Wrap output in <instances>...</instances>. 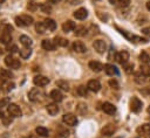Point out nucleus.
Segmentation results:
<instances>
[{
  "label": "nucleus",
  "instance_id": "obj_1",
  "mask_svg": "<svg viewBox=\"0 0 150 138\" xmlns=\"http://www.w3.org/2000/svg\"><path fill=\"white\" fill-rule=\"evenodd\" d=\"M33 18L30 15H27V14H22L20 16H16L15 18V23L20 27H25V26H29L33 23Z\"/></svg>",
  "mask_w": 150,
  "mask_h": 138
},
{
  "label": "nucleus",
  "instance_id": "obj_2",
  "mask_svg": "<svg viewBox=\"0 0 150 138\" xmlns=\"http://www.w3.org/2000/svg\"><path fill=\"white\" fill-rule=\"evenodd\" d=\"M5 64H6L8 68H11V69H18V68H20V65H21L20 60L15 58V57L12 56V55H8V56L5 57Z\"/></svg>",
  "mask_w": 150,
  "mask_h": 138
},
{
  "label": "nucleus",
  "instance_id": "obj_3",
  "mask_svg": "<svg viewBox=\"0 0 150 138\" xmlns=\"http://www.w3.org/2000/svg\"><path fill=\"white\" fill-rule=\"evenodd\" d=\"M42 96H43V92L39 88H33L28 92V98L32 102H39V101H41L42 99Z\"/></svg>",
  "mask_w": 150,
  "mask_h": 138
},
{
  "label": "nucleus",
  "instance_id": "obj_4",
  "mask_svg": "<svg viewBox=\"0 0 150 138\" xmlns=\"http://www.w3.org/2000/svg\"><path fill=\"white\" fill-rule=\"evenodd\" d=\"M93 47L98 54H104L107 51V43H105L104 40H101V39L95 40L94 43H93Z\"/></svg>",
  "mask_w": 150,
  "mask_h": 138
},
{
  "label": "nucleus",
  "instance_id": "obj_5",
  "mask_svg": "<svg viewBox=\"0 0 150 138\" xmlns=\"http://www.w3.org/2000/svg\"><path fill=\"white\" fill-rule=\"evenodd\" d=\"M62 122L66 124V125H69V126H74L77 124V117L74 115V113H66L62 116Z\"/></svg>",
  "mask_w": 150,
  "mask_h": 138
},
{
  "label": "nucleus",
  "instance_id": "obj_6",
  "mask_svg": "<svg viewBox=\"0 0 150 138\" xmlns=\"http://www.w3.org/2000/svg\"><path fill=\"white\" fill-rule=\"evenodd\" d=\"M130 109L134 112H139L142 109V101L138 97H132L130 99Z\"/></svg>",
  "mask_w": 150,
  "mask_h": 138
},
{
  "label": "nucleus",
  "instance_id": "obj_7",
  "mask_svg": "<svg viewBox=\"0 0 150 138\" xmlns=\"http://www.w3.org/2000/svg\"><path fill=\"white\" fill-rule=\"evenodd\" d=\"M7 112L12 116V117H20L21 116V109L14 104V103H11L8 106H7Z\"/></svg>",
  "mask_w": 150,
  "mask_h": 138
},
{
  "label": "nucleus",
  "instance_id": "obj_8",
  "mask_svg": "<svg viewBox=\"0 0 150 138\" xmlns=\"http://www.w3.org/2000/svg\"><path fill=\"white\" fill-rule=\"evenodd\" d=\"M33 82L36 87H45L49 83V78L46 76H42V75H38L33 78Z\"/></svg>",
  "mask_w": 150,
  "mask_h": 138
},
{
  "label": "nucleus",
  "instance_id": "obj_9",
  "mask_svg": "<svg viewBox=\"0 0 150 138\" xmlns=\"http://www.w3.org/2000/svg\"><path fill=\"white\" fill-rule=\"evenodd\" d=\"M115 58H116V61H117L118 63L125 64V63L128 62V60H129V53H128L127 50H122V51H120V53L116 54Z\"/></svg>",
  "mask_w": 150,
  "mask_h": 138
},
{
  "label": "nucleus",
  "instance_id": "obj_10",
  "mask_svg": "<svg viewBox=\"0 0 150 138\" xmlns=\"http://www.w3.org/2000/svg\"><path fill=\"white\" fill-rule=\"evenodd\" d=\"M87 88H88V90H90L93 92H97L101 89V83L97 80H90L87 84Z\"/></svg>",
  "mask_w": 150,
  "mask_h": 138
},
{
  "label": "nucleus",
  "instance_id": "obj_11",
  "mask_svg": "<svg viewBox=\"0 0 150 138\" xmlns=\"http://www.w3.org/2000/svg\"><path fill=\"white\" fill-rule=\"evenodd\" d=\"M87 16H88V11L86 8H83V7L76 9L74 12V18L77 19V20H84Z\"/></svg>",
  "mask_w": 150,
  "mask_h": 138
},
{
  "label": "nucleus",
  "instance_id": "obj_12",
  "mask_svg": "<svg viewBox=\"0 0 150 138\" xmlns=\"http://www.w3.org/2000/svg\"><path fill=\"white\" fill-rule=\"evenodd\" d=\"M71 47H73V50L76 51V53H84V51H87V47H86V44L82 41H74Z\"/></svg>",
  "mask_w": 150,
  "mask_h": 138
},
{
  "label": "nucleus",
  "instance_id": "obj_13",
  "mask_svg": "<svg viewBox=\"0 0 150 138\" xmlns=\"http://www.w3.org/2000/svg\"><path fill=\"white\" fill-rule=\"evenodd\" d=\"M102 110H103L105 113H108V115H114V113L116 112V106H115L114 104L109 103V102H105V103H103V105H102Z\"/></svg>",
  "mask_w": 150,
  "mask_h": 138
},
{
  "label": "nucleus",
  "instance_id": "obj_14",
  "mask_svg": "<svg viewBox=\"0 0 150 138\" xmlns=\"http://www.w3.org/2000/svg\"><path fill=\"white\" fill-rule=\"evenodd\" d=\"M49 97H50L53 101H55V102H61V101L63 99V95H62V92H61L59 89L52 90L50 94H49Z\"/></svg>",
  "mask_w": 150,
  "mask_h": 138
},
{
  "label": "nucleus",
  "instance_id": "obj_15",
  "mask_svg": "<svg viewBox=\"0 0 150 138\" xmlns=\"http://www.w3.org/2000/svg\"><path fill=\"white\" fill-rule=\"evenodd\" d=\"M41 46H42V48H43L45 50H48V51L54 50V49H55V47H56L55 42H54V41H52V40H48V39L43 40Z\"/></svg>",
  "mask_w": 150,
  "mask_h": 138
},
{
  "label": "nucleus",
  "instance_id": "obj_16",
  "mask_svg": "<svg viewBox=\"0 0 150 138\" xmlns=\"http://www.w3.org/2000/svg\"><path fill=\"white\" fill-rule=\"evenodd\" d=\"M115 130H116L115 125H112V124H107L104 127H102L101 132H102V134H103V136H108V137H109V136L114 134Z\"/></svg>",
  "mask_w": 150,
  "mask_h": 138
},
{
  "label": "nucleus",
  "instance_id": "obj_17",
  "mask_svg": "<svg viewBox=\"0 0 150 138\" xmlns=\"http://www.w3.org/2000/svg\"><path fill=\"white\" fill-rule=\"evenodd\" d=\"M75 28H76V25H75V22H73L71 20H67V21L63 22V25H62V29H63V32H66V33L71 32V30H74Z\"/></svg>",
  "mask_w": 150,
  "mask_h": 138
},
{
  "label": "nucleus",
  "instance_id": "obj_18",
  "mask_svg": "<svg viewBox=\"0 0 150 138\" xmlns=\"http://www.w3.org/2000/svg\"><path fill=\"white\" fill-rule=\"evenodd\" d=\"M46 109H47V112H48L50 116H55V115H57V112H59V106H57L56 103H49V104L46 106Z\"/></svg>",
  "mask_w": 150,
  "mask_h": 138
},
{
  "label": "nucleus",
  "instance_id": "obj_19",
  "mask_svg": "<svg viewBox=\"0 0 150 138\" xmlns=\"http://www.w3.org/2000/svg\"><path fill=\"white\" fill-rule=\"evenodd\" d=\"M89 68H90L93 71H95V73H100V71L103 69V65H102L98 61H90V62H89Z\"/></svg>",
  "mask_w": 150,
  "mask_h": 138
},
{
  "label": "nucleus",
  "instance_id": "obj_20",
  "mask_svg": "<svg viewBox=\"0 0 150 138\" xmlns=\"http://www.w3.org/2000/svg\"><path fill=\"white\" fill-rule=\"evenodd\" d=\"M103 69H104V73L107 75H109V76H112V75H116L117 74V69L112 64H104Z\"/></svg>",
  "mask_w": 150,
  "mask_h": 138
},
{
  "label": "nucleus",
  "instance_id": "obj_21",
  "mask_svg": "<svg viewBox=\"0 0 150 138\" xmlns=\"http://www.w3.org/2000/svg\"><path fill=\"white\" fill-rule=\"evenodd\" d=\"M35 132H36V134L40 136V137H48V136H49V131H48V129H46L45 126H38V127L35 129Z\"/></svg>",
  "mask_w": 150,
  "mask_h": 138
},
{
  "label": "nucleus",
  "instance_id": "obj_22",
  "mask_svg": "<svg viewBox=\"0 0 150 138\" xmlns=\"http://www.w3.org/2000/svg\"><path fill=\"white\" fill-rule=\"evenodd\" d=\"M137 132L139 134H150V124H142L138 129H137Z\"/></svg>",
  "mask_w": 150,
  "mask_h": 138
},
{
  "label": "nucleus",
  "instance_id": "obj_23",
  "mask_svg": "<svg viewBox=\"0 0 150 138\" xmlns=\"http://www.w3.org/2000/svg\"><path fill=\"white\" fill-rule=\"evenodd\" d=\"M43 23L48 30H55V28H56V22L53 19H46L43 21Z\"/></svg>",
  "mask_w": 150,
  "mask_h": 138
},
{
  "label": "nucleus",
  "instance_id": "obj_24",
  "mask_svg": "<svg viewBox=\"0 0 150 138\" xmlns=\"http://www.w3.org/2000/svg\"><path fill=\"white\" fill-rule=\"evenodd\" d=\"M20 42H21V44L22 46H25V47H27V48H29L30 46H32V40H30V37L29 36H27V35H21L20 36Z\"/></svg>",
  "mask_w": 150,
  "mask_h": 138
},
{
  "label": "nucleus",
  "instance_id": "obj_25",
  "mask_svg": "<svg viewBox=\"0 0 150 138\" xmlns=\"http://www.w3.org/2000/svg\"><path fill=\"white\" fill-rule=\"evenodd\" d=\"M12 41V36L11 34L8 33H2L0 35V43H4V44H9Z\"/></svg>",
  "mask_w": 150,
  "mask_h": 138
},
{
  "label": "nucleus",
  "instance_id": "obj_26",
  "mask_svg": "<svg viewBox=\"0 0 150 138\" xmlns=\"http://www.w3.org/2000/svg\"><path fill=\"white\" fill-rule=\"evenodd\" d=\"M54 42H55L56 46H60V47H67L68 46V40L61 37V36H56L54 39Z\"/></svg>",
  "mask_w": 150,
  "mask_h": 138
},
{
  "label": "nucleus",
  "instance_id": "obj_27",
  "mask_svg": "<svg viewBox=\"0 0 150 138\" xmlns=\"http://www.w3.org/2000/svg\"><path fill=\"white\" fill-rule=\"evenodd\" d=\"M74 30H75V34H76L77 36H84V35L87 34V28L83 27V26H77Z\"/></svg>",
  "mask_w": 150,
  "mask_h": 138
},
{
  "label": "nucleus",
  "instance_id": "obj_28",
  "mask_svg": "<svg viewBox=\"0 0 150 138\" xmlns=\"http://www.w3.org/2000/svg\"><path fill=\"white\" fill-rule=\"evenodd\" d=\"M139 60H141V62H142L143 64H148V63L150 62V56L148 55L146 51H142V53L139 54Z\"/></svg>",
  "mask_w": 150,
  "mask_h": 138
},
{
  "label": "nucleus",
  "instance_id": "obj_29",
  "mask_svg": "<svg viewBox=\"0 0 150 138\" xmlns=\"http://www.w3.org/2000/svg\"><path fill=\"white\" fill-rule=\"evenodd\" d=\"M35 29H36V32H38L39 34H45L46 30H47V28H46V26H45L43 22H38V23L35 25Z\"/></svg>",
  "mask_w": 150,
  "mask_h": 138
},
{
  "label": "nucleus",
  "instance_id": "obj_30",
  "mask_svg": "<svg viewBox=\"0 0 150 138\" xmlns=\"http://www.w3.org/2000/svg\"><path fill=\"white\" fill-rule=\"evenodd\" d=\"M30 54H32L30 48L25 47L23 49H20V56H21L22 58H27V57H29V56H30Z\"/></svg>",
  "mask_w": 150,
  "mask_h": 138
},
{
  "label": "nucleus",
  "instance_id": "obj_31",
  "mask_svg": "<svg viewBox=\"0 0 150 138\" xmlns=\"http://www.w3.org/2000/svg\"><path fill=\"white\" fill-rule=\"evenodd\" d=\"M0 75H1L2 77H5L6 80H8V78H12V77H13L12 71H11V70H8V69H4V68H1V69H0Z\"/></svg>",
  "mask_w": 150,
  "mask_h": 138
},
{
  "label": "nucleus",
  "instance_id": "obj_32",
  "mask_svg": "<svg viewBox=\"0 0 150 138\" xmlns=\"http://www.w3.org/2000/svg\"><path fill=\"white\" fill-rule=\"evenodd\" d=\"M135 81H136L137 83H144V82L146 81V76L143 75V74L139 71V73L135 74Z\"/></svg>",
  "mask_w": 150,
  "mask_h": 138
},
{
  "label": "nucleus",
  "instance_id": "obj_33",
  "mask_svg": "<svg viewBox=\"0 0 150 138\" xmlns=\"http://www.w3.org/2000/svg\"><path fill=\"white\" fill-rule=\"evenodd\" d=\"M57 87L60 88V89H62V90H64V91H68L69 90V84L66 82V81H63V80H60V81H57Z\"/></svg>",
  "mask_w": 150,
  "mask_h": 138
},
{
  "label": "nucleus",
  "instance_id": "obj_34",
  "mask_svg": "<svg viewBox=\"0 0 150 138\" xmlns=\"http://www.w3.org/2000/svg\"><path fill=\"white\" fill-rule=\"evenodd\" d=\"M139 71H141L143 75H145L146 77L150 76V65H148V64H142Z\"/></svg>",
  "mask_w": 150,
  "mask_h": 138
},
{
  "label": "nucleus",
  "instance_id": "obj_35",
  "mask_svg": "<svg viewBox=\"0 0 150 138\" xmlns=\"http://www.w3.org/2000/svg\"><path fill=\"white\" fill-rule=\"evenodd\" d=\"M39 8H40V11L43 12V13H50V12H52V7H50L48 4H40Z\"/></svg>",
  "mask_w": 150,
  "mask_h": 138
},
{
  "label": "nucleus",
  "instance_id": "obj_36",
  "mask_svg": "<svg viewBox=\"0 0 150 138\" xmlns=\"http://www.w3.org/2000/svg\"><path fill=\"white\" fill-rule=\"evenodd\" d=\"M77 94H79L80 96H87V94H88V88H86L84 85H80V87L77 88Z\"/></svg>",
  "mask_w": 150,
  "mask_h": 138
},
{
  "label": "nucleus",
  "instance_id": "obj_37",
  "mask_svg": "<svg viewBox=\"0 0 150 138\" xmlns=\"http://www.w3.org/2000/svg\"><path fill=\"white\" fill-rule=\"evenodd\" d=\"M124 71L127 74H132V71H134V64L132 63H125L124 64Z\"/></svg>",
  "mask_w": 150,
  "mask_h": 138
},
{
  "label": "nucleus",
  "instance_id": "obj_38",
  "mask_svg": "<svg viewBox=\"0 0 150 138\" xmlns=\"http://www.w3.org/2000/svg\"><path fill=\"white\" fill-rule=\"evenodd\" d=\"M7 50H8L9 53H16V51L19 50V48H18L15 44L9 43V44H7Z\"/></svg>",
  "mask_w": 150,
  "mask_h": 138
},
{
  "label": "nucleus",
  "instance_id": "obj_39",
  "mask_svg": "<svg viewBox=\"0 0 150 138\" xmlns=\"http://www.w3.org/2000/svg\"><path fill=\"white\" fill-rule=\"evenodd\" d=\"M77 110H79V112H80L81 115H83V113L87 112V105L83 104V103H80L79 106H77Z\"/></svg>",
  "mask_w": 150,
  "mask_h": 138
},
{
  "label": "nucleus",
  "instance_id": "obj_40",
  "mask_svg": "<svg viewBox=\"0 0 150 138\" xmlns=\"http://www.w3.org/2000/svg\"><path fill=\"white\" fill-rule=\"evenodd\" d=\"M11 103H9V98L8 97H5V98H2L1 101H0V109L1 108H4V106H8Z\"/></svg>",
  "mask_w": 150,
  "mask_h": 138
},
{
  "label": "nucleus",
  "instance_id": "obj_41",
  "mask_svg": "<svg viewBox=\"0 0 150 138\" xmlns=\"http://www.w3.org/2000/svg\"><path fill=\"white\" fill-rule=\"evenodd\" d=\"M117 4L120 7H128L130 5V0H117Z\"/></svg>",
  "mask_w": 150,
  "mask_h": 138
},
{
  "label": "nucleus",
  "instance_id": "obj_42",
  "mask_svg": "<svg viewBox=\"0 0 150 138\" xmlns=\"http://www.w3.org/2000/svg\"><path fill=\"white\" fill-rule=\"evenodd\" d=\"M109 85H110L111 88H114V89H118V82H117L116 80H114V78H111V80L109 81Z\"/></svg>",
  "mask_w": 150,
  "mask_h": 138
},
{
  "label": "nucleus",
  "instance_id": "obj_43",
  "mask_svg": "<svg viewBox=\"0 0 150 138\" xmlns=\"http://www.w3.org/2000/svg\"><path fill=\"white\" fill-rule=\"evenodd\" d=\"M12 30H13V27H12L11 25H5V26H4V33H8V34H11Z\"/></svg>",
  "mask_w": 150,
  "mask_h": 138
},
{
  "label": "nucleus",
  "instance_id": "obj_44",
  "mask_svg": "<svg viewBox=\"0 0 150 138\" xmlns=\"http://www.w3.org/2000/svg\"><path fill=\"white\" fill-rule=\"evenodd\" d=\"M2 119H4V124H5L6 126H7V125H9V124L12 123V118H11V117H9V118H5V117H4Z\"/></svg>",
  "mask_w": 150,
  "mask_h": 138
},
{
  "label": "nucleus",
  "instance_id": "obj_45",
  "mask_svg": "<svg viewBox=\"0 0 150 138\" xmlns=\"http://www.w3.org/2000/svg\"><path fill=\"white\" fill-rule=\"evenodd\" d=\"M142 33L150 36V27H149V28H143V29H142Z\"/></svg>",
  "mask_w": 150,
  "mask_h": 138
},
{
  "label": "nucleus",
  "instance_id": "obj_46",
  "mask_svg": "<svg viewBox=\"0 0 150 138\" xmlns=\"http://www.w3.org/2000/svg\"><path fill=\"white\" fill-rule=\"evenodd\" d=\"M5 82H6V78H5V77H2V76L0 75V85H4V84H5Z\"/></svg>",
  "mask_w": 150,
  "mask_h": 138
},
{
  "label": "nucleus",
  "instance_id": "obj_47",
  "mask_svg": "<svg viewBox=\"0 0 150 138\" xmlns=\"http://www.w3.org/2000/svg\"><path fill=\"white\" fill-rule=\"evenodd\" d=\"M47 1H48L49 4H57L60 0H47Z\"/></svg>",
  "mask_w": 150,
  "mask_h": 138
},
{
  "label": "nucleus",
  "instance_id": "obj_48",
  "mask_svg": "<svg viewBox=\"0 0 150 138\" xmlns=\"http://www.w3.org/2000/svg\"><path fill=\"white\" fill-rule=\"evenodd\" d=\"M146 9H148V11H150V0L146 2Z\"/></svg>",
  "mask_w": 150,
  "mask_h": 138
},
{
  "label": "nucleus",
  "instance_id": "obj_49",
  "mask_svg": "<svg viewBox=\"0 0 150 138\" xmlns=\"http://www.w3.org/2000/svg\"><path fill=\"white\" fill-rule=\"evenodd\" d=\"M0 118H4V112L0 110Z\"/></svg>",
  "mask_w": 150,
  "mask_h": 138
},
{
  "label": "nucleus",
  "instance_id": "obj_50",
  "mask_svg": "<svg viewBox=\"0 0 150 138\" xmlns=\"http://www.w3.org/2000/svg\"><path fill=\"white\" fill-rule=\"evenodd\" d=\"M148 112L150 113V105H149V108H148Z\"/></svg>",
  "mask_w": 150,
  "mask_h": 138
},
{
  "label": "nucleus",
  "instance_id": "obj_51",
  "mask_svg": "<svg viewBox=\"0 0 150 138\" xmlns=\"http://www.w3.org/2000/svg\"><path fill=\"white\" fill-rule=\"evenodd\" d=\"M110 2H111V4H114V2H115V0H110Z\"/></svg>",
  "mask_w": 150,
  "mask_h": 138
},
{
  "label": "nucleus",
  "instance_id": "obj_52",
  "mask_svg": "<svg viewBox=\"0 0 150 138\" xmlns=\"http://www.w3.org/2000/svg\"><path fill=\"white\" fill-rule=\"evenodd\" d=\"M4 1H5V0H0V4H2V2H4Z\"/></svg>",
  "mask_w": 150,
  "mask_h": 138
}]
</instances>
